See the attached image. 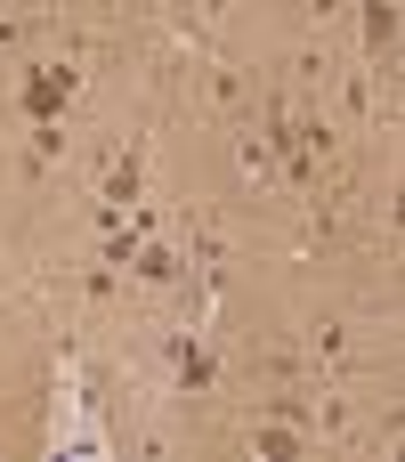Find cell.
Masks as SVG:
<instances>
[{"instance_id": "6da1fadb", "label": "cell", "mask_w": 405, "mask_h": 462, "mask_svg": "<svg viewBox=\"0 0 405 462\" xmlns=\"http://www.w3.org/2000/svg\"><path fill=\"white\" fill-rule=\"evenodd\" d=\"M81 89V65L73 57H41L32 73H24V89H16V106H24V122H65V97Z\"/></svg>"}, {"instance_id": "7a4b0ae2", "label": "cell", "mask_w": 405, "mask_h": 462, "mask_svg": "<svg viewBox=\"0 0 405 462\" xmlns=\"http://www.w3.org/2000/svg\"><path fill=\"white\" fill-rule=\"evenodd\" d=\"M162 357H170V382H179L187 398H203V390H219V357H211V341H203V325H170V341H162Z\"/></svg>"}, {"instance_id": "3957f363", "label": "cell", "mask_w": 405, "mask_h": 462, "mask_svg": "<svg viewBox=\"0 0 405 462\" xmlns=\"http://www.w3.org/2000/svg\"><path fill=\"white\" fill-rule=\"evenodd\" d=\"M138 187H146V138H130V146L106 162V179H97V203H106V211H130V203H138Z\"/></svg>"}, {"instance_id": "277c9868", "label": "cell", "mask_w": 405, "mask_h": 462, "mask_svg": "<svg viewBox=\"0 0 405 462\" xmlns=\"http://www.w3.org/2000/svg\"><path fill=\"white\" fill-rule=\"evenodd\" d=\"M130 276H138L146 292H170V284L187 276V252H170V244H138V252H130Z\"/></svg>"}, {"instance_id": "5b68a950", "label": "cell", "mask_w": 405, "mask_h": 462, "mask_svg": "<svg viewBox=\"0 0 405 462\" xmlns=\"http://www.w3.org/2000/svg\"><path fill=\"white\" fill-rule=\"evenodd\" d=\"M357 41H365V57L382 65V57L398 49V0H357Z\"/></svg>"}, {"instance_id": "8992f818", "label": "cell", "mask_w": 405, "mask_h": 462, "mask_svg": "<svg viewBox=\"0 0 405 462\" xmlns=\"http://www.w3.org/2000/svg\"><path fill=\"white\" fill-rule=\"evenodd\" d=\"M203 97H211V106H244V97H252V81H244V65H227V57H211V65H203Z\"/></svg>"}, {"instance_id": "52a82bcc", "label": "cell", "mask_w": 405, "mask_h": 462, "mask_svg": "<svg viewBox=\"0 0 405 462\" xmlns=\"http://www.w3.org/2000/svg\"><path fill=\"white\" fill-rule=\"evenodd\" d=\"M203 8H211V16H219V8H235V0H203Z\"/></svg>"}]
</instances>
